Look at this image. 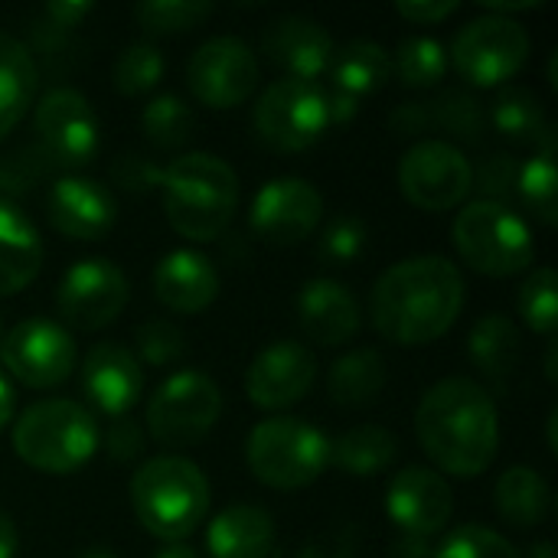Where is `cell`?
Instances as JSON below:
<instances>
[{"label":"cell","instance_id":"1","mask_svg":"<svg viewBox=\"0 0 558 558\" xmlns=\"http://www.w3.org/2000/svg\"><path fill=\"white\" fill-rule=\"evenodd\" d=\"M468 284L445 255H412L379 275L369 298V317L383 340L396 347H425L441 340L461 317Z\"/></svg>","mask_w":558,"mask_h":558},{"label":"cell","instance_id":"2","mask_svg":"<svg viewBox=\"0 0 558 558\" xmlns=\"http://www.w3.org/2000/svg\"><path fill=\"white\" fill-rule=\"evenodd\" d=\"M415 435L435 471L474 481L500 451V412L487 386L451 376L435 383L415 409Z\"/></svg>","mask_w":558,"mask_h":558},{"label":"cell","instance_id":"3","mask_svg":"<svg viewBox=\"0 0 558 558\" xmlns=\"http://www.w3.org/2000/svg\"><path fill=\"white\" fill-rule=\"evenodd\" d=\"M160 193L170 229L190 242H216L239 209L235 170L206 150L173 157L163 167Z\"/></svg>","mask_w":558,"mask_h":558},{"label":"cell","instance_id":"4","mask_svg":"<svg viewBox=\"0 0 558 558\" xmlns=\"http://www.w3.org/2000/svg\"><path fill=\"white\" fill-rule=\"evenodd\" d=\"M128 494L144 533H150L163 546L190 539L206 523L213 504V487L206 474L180 454L144 461L134 471Z\"/></svg>","mask_w":558,"mask_h":558},{"label":"cell","instance_id":"5","mask_svg":"<svg viewBox=\"0 0 558 558\" xmlns=\"http://www.w3.org/2000/svg\"><path fill=\"white\" fill-rule=\"evenodd\" d=\"M98 445L101 432L95 415L72 399H43L13 422V451L39 474H78Z\"/></svg>","mask_w":558,"mask_h":558},{"label":"cell","instance_id":"6","mask_svg":"<svg viewBox=\"0 0 558 558\" xmlns=\"http://www.w3.org/2000/svg\"><path fill=\"white\" fill-rule=\"evenodd\" d=\"M245 464L271 490H304L330 468V438L304 418H265L245 441Z\"/></svg>","mask_w":558,"mask_h":558},{"label":"cell","instance_id":"7","mask_svg":"<svg viewBox=\"0 0 558 558\" xmlns=\"http://www.w3.org/2000/svg\"><path fill=\"white\" fill-rule=\"evenodd\" d=\"M451 242L461 262L487 278H517L530 271L536 258L530 222L517 209L490 199H474L454 216Z\"/></svg>","mask_w":558,"mask_h":558},{"label":"cell","instance_id":"8","mask_svg":"<svg viewBox=\"0 0 558 558\" xmlns=\"http://www.w3.org/2000/svg\"><path fill=\"white\" fill-rule=\"evenodd\" d=\"M219 415H222L219 386L199 369H180L170 373L147 399L144 422H147V435L157 445L180 451L199 445L216 428Z\"/></svg>","mask_w":558,"mask_h":558},{"label":"cell","instance_id":"9","mask_svg":"<svg viewBox=\"0 0 558 558\" xmlns=\"http://www.w3.org/2000/svg\"><path fill=\"white\" fill-rule=\"evenodd\" d=\"M530 49H533V39L520 20L484 13L458 29L448 62H454L458 75L468 85L500 88L526 65Z\"/></svg>","mask_w":558,"mask_h":558},{"label":"cell","instance_id":"10","mask_svg":"<svg viewBox=\"0 0 558 558\" xmlns=\"http://www.w3.org/2000/svg\"><path fill=\"white\" fill-rule=\"evenodd\" d=\"M252 124L258 141L271 150H307L330 131L327 92L317 82L278 78L258 95Z\"/></svg>","mask_w":558,"mask_h":558},{"label":"cell","instance_id":"11","mask_svg":"<svg viewBox=\"0 0 558 558\" xmlns=\"http://www.w3.org/2000/svg\"><path fill=\"white\" fill-rule=\"evenodd\" d=\"M36 150L52 170L85 167L101 144V128L92 101L75 88H49L33 111Z\"/></svg>","mask_w":558,"mask_h":558},{"label":"cell","instance_id":"12","mask_svg":"<svg viewBox=\"0 0 558 558\" xmlns=\"http://www.w3.org/2000/svg\"><path fill=\"white\" fill-rule=\"evenodd\" d=\"M78 363L72 333L49 317H26L10 327L0 340L3 376L16 379L26 389H56L62 386Z\"/></svg>","mask_w":558,"mask_h":558},{"label":"cell","instance_id":"13","mask_svg":"<svg viewBox=\"0 0 558 558\" xmlns=\"http://www.w3.org/2000/svg\"><path fill=\"white\" fill-rule=\"evenodd\" d=\"M399 190L422 213L461 206L474 190V167L451 141H418L399 160Z\"/></svg>","mask_w":558,"mask_h":558},{"label":"cell","instance_id":"14","mask_svg":"<svg viewBox=\"0 0 558 558\" xmlns=\"http://www.w3.org/2000/svg\"><path fill=\"white\" fill-rule=\"evenodd\" d=\"M262 69L252 46L239 36H213L186 62V88L206 108L229 111L252 98Z\"/></svg>","mask_w":558,"mask_h":558},{"label":"cell","instance_id":"15","mask_svg":"<svg viewBox=\"0 0 558 558\" xmlns=\"http://www.w3.org/2000/svg\"><path fill=\"white\" fill-rule=\"evenodd\" d=\"M128 298H131L128 278L114 262L82 258L62 275L56 288V311L69 327L95 333L121 317Z\"/></svg>","mask_w":558,"mask_h":558},{"label":"cell","instance_id":"16","mask_svg":"<svg viewBox=\"0 0 558 558\" xmlns=\"http://www.w3.org/2000/svg\"><path fill=\"white\" fill-rule=\"evenodd\" d=\"M324 222V193L304 177H278L268 180L248 209L252 235L265 245H298L311 239Z\"/></svg>","mask_w":558,"mask_h":558},{"label":"cell","instance_id":"17","mask_svg":"<svg viewBox=\"0 0 558 558\" xmlns=\"http://www.w3.org/2000/svg\"><path fill=\"white\" fill-rule=\"evenodd\" d=\"M317 383V356L294 340L265 347L245 373V396L262 412H284L311 396Z\"/></svg>","mask_w":558,"mask_h":558},{"label":"cell","instance_id":"18","mask_svg":"<svg viewBox=\"0 0 558 558\" xmlns=\"http://www.w3.org/2000/svg\"><path fill=\"white\" fill-rule=\"evenodd\" d=\"M386 513L409 539L432 543L451 523L454 494L438 471L409 464L392 477L386 490Z\"/></svg>","mask_w":558,"mask_h":558},{"label":"cell","instance_id":"19","mask_svg":"<svg viewBox=\"0 0 558 558\" xmlns=\"http://www.w3.org/2000/svg\"><path fill=\"white\" fill-rule=\"evenodd\" d=\"M46 216L56 232L78 239V242H98L114 229L118 203H114V193L101 180L72 173V177H59L49 186Z\"/></svg>","mask_w":558,"mask_h":558},{"label":"cell","instance_id":"20","mask_svg":"<svg viewBox=\"0 0 558 558\" xmlns=\"http://www.w3.org/2000/svg\"><path fill=\"white\" fill-rule=\"evenodd\" d=\"M82 392L95 412L114 418L131 415L144 392V369L134 350L121 343H95L82 360Z\"/></svg>","mask_w":558,"mask_h":558},{"label":"cell","instance_id":"21","mask_svg":"<svg viewBox=\"0 0 558 558\" xmlns=\"http://www.w3.org/2000/svg\"><path fill=\"white\" fill-rule=\"evenodd\" d=\"M333 36L307 16L284 13L268 23L262 36V52L268 62H275L284 78H301V82H317L333 59Z\"/></svg>","mask_w":558,"mask_h":558},{"label":"cell","instance_id":"22","mask_svg":"<svg viewBox=\"0 0 558 558\" xmlns=\"http://www.w3.org/2000/svg\"><path fill=\"white\" fill-rule=\"evenodd\" d=\"M294 314L304 337L320 347H343L363 327L360 301L347 284L333 278H311L294 298Z\"/></svg>","mask_w":558,"mask_h":558},{"label":"cell","instance_id":"23","mask_svg":"<svg viewBox=\"0 0 558 558\" xmlns=\"http://www.w3.org/2000/svg\"><path fill=\"white\" fill-rule=\"evenodd\" d=\"M154 298L173 314H203L219 298V271L196 248H173L154 268Z\"/></svg>","mask_w":558,"mask_h":558},{"label":"cell","instance_id":"24","mask_svg":"<svg viewBox=\"0 0 558 558\" xmlns=\"http://www.w3.org/2000/svg\"><path fill=\"white\" fill-rule=\"evenodd\" d=\"M278 539L275 517L255 504H232L209 520V558H271Z\"/></svg>","mask_w":558,"mask_h":558},{"label":"cell","instance_id":"25","mask_svg":"<svg viewBox=\"0 0 558 558\" xmlns=\"http://www.w3.org/2000/svg\"><path fill=\"white\" fill-rule=\"evenodd\" d=\"M39 265L43 239L33 219L10 196H0V298L29 288L39 275Z\"/></svg>","mask_w":558,"mask_h":558},{"label":"cell","instance_id":"26","mask_svg":"<svg viewBox=\"0 0 558 558\" xmlns=\"http://www.w3.org/2000/svg\"><path fill=\"white\" fill-rule=\"evenodd\" d=\"M468 356L474 363V369L494 386V389H507L510 379L520 369V356H523V340H520V327L507 317V314H484L468 340Z\"/></svg>","mask_w":558,"mask_h":558},{"label":"cell","instance_id":"27","mask_svg":"<svg viewBox=\"0 0 558 558\" xmlns=\"http://www.w3.org/2000/svg\"><path fill=\"white\" fill-rule=\"evenodd\" d=\"M39 88V65L33 49L0 29V141L29 114Z\"/></svg>","mask_w":558,"mask_h":558},{"label":"cell","instance_id":"28","mask_svg":"<svg viewBox=\"0 0 558 558\" xmlns=\"http://www.w3.org/2000/svg\"><path fill=\"white\" fill-rule=\"evenodd\" d=\"M494 507L504 523L517 530H536L549 520L553 490L543 474H536L526 464H513L500 474L494 487Z\"/></svg>","mask_w":558,"mask_h":558},{"label":"cell","instance_id":"29","mask_svg":"<svg viewBox=\"0 0 558 558\" xmlns=\"http://www.w3.org/2000/svg\"><path fill=\"white\" fill-rule=\"evenodd\" d=\"M327 72L333 75V92H343L360 101L363 95L379 92L392 78V59L386 46L373 39H350L333 49Z\"/></svg>","mask_w":558,"mask_h":558},{"label":"cell","instance_id":"30","mask_svg":"<svg viewBox=\"0 0 558 558\" xmlns=\"http://www.w3.org/2000/svg\"><path fill=\"white\" fill-rule=\"evenodd\" d=\"M327 389H330V399L340 409H366V405H373L386 389V360H383V353L369 350V347L343 353L327 373Z\"/></svg>","mask_w":558,"mask_h":558},{"label":"cell","instance_id":"31","mask_svg":"<svg viewBox=\"0 0 558 558\" xmlns=\"http://www.w3.org/2000/svg\"><path fill=\"white\" fill-rule=\"evenodd\" d=\"M399 458V441L379 425H356L330 441V464L350 477H376Z\"/></svg>","mask_w":558,"mask_h":558},{"label":"cell","instance_id":"32","mask_svg":"<svg viewBox=\"0 0 558 558\" xmlns=\"http://www.w3.org/2000/svg\"><path fill=\"white\" fill-rule=\"evenodd\" d=\"M490 121L504 137H510L517 144L539 147L546 141H556V128L549 124L539 95L523 85L500 88V95L494 98V108H490Z\"/></svg>","mask_w":558,"mask_h":558},{"label":"cell","instance_id":"33","mask_svg":"<svg viewBox=\"0 0 558 558\" xmlns=\"http://www.w3.org/2000/svg\"><path fill=\"white\" fill-rule=\"evenodd\" d=\"M517 193L526 203V209L543 222H558V170H556V141H546L536 147V154L520 163Z\"/></svg>","mask_w":558,"mask_h":558},{"label":"cell","instance_id":"34","mask_svg":"<svg viewBox=\"0 0 558 558\" xmlns=\"http://www.w3.org/2000/svg\"><path fill=\"white\" fill-rule=\"evenodd\" d=\"M392 59V75L405 85V88H432L448 75V52L438 39L432 36H409L396 46Z\"/></svg>","mask_w":558,"mask_h":558},{"label":"cell","instance_id":"35","mask_svg":"<svg viewBox=\"0 0 558 558\" xmlns=\"http://www.w3.org/2000/svg\"><path fill=\"white\" fill-rule=\"evenodd\" d=\"M141 128H144V137H147L154 147H160V150H177V147H183V144L193 137L196 118H193V108H190L180 95L163 92V95H154V98L144 105Z\"/></svg>","mask_w":558,"mask_h":558},{"label":"cell","instance_id":"36","mask_svg":"<svg viewBox=\"0 0 558 558\" xmlns=\"http://www.w3.org/2000/svg\"><path fill=\"white\" fill-rule=\"evenodd\" d=\"M517 311H520V320L553 340L558 327V278L553 268H536L523 284H520V294H517Z\"/></svg>","mask_w":558,"mask_h":558},{"label":"cell","instance_id":"37","mask_svg":"<svg viewBox=\"0 0 558 558\" xmlns=\"http://www.w3.org/2000/svg\"><path fill=\"white\" fill-rule=\"evenodd\" d=\"M213 16V3L206 0H147L134 7V20L150 36H177L203 26Z\"/></svg>","mask_w":558,"mask_h":558},{"label":"cell","instance_id":"38","mask_svg":"<svg viewBox=\"0 0 558 558\" xmlns=\"http://www.w3.org/2000/svg\"><path fill=\"white\" fill-rule=\"evenodd\" d=\"M163 65V52L154 43H128L111 65V85L128 98L144 95L160 82Z\"/></svg>","mask_w":558,"mask_h":558},{"label":"cell","instance_id":"39","mask_svg":"<svg viewBox=\"0 0 558 558\" xmlns=\"http://www.w3.org/2000/svg\"><path fill=\"white\" fill-rule=\"evenodd\" d=\"M432 558H523L520 549L500 536L497 530H487V526H477V523H468V526H458L454 533H448L441 539V546L432 553Z\"/></svg>","mask_w":558,"mask_h":558},{"label":"cell","instance_id":"40","mask_svg":"<svg viewBox=\"0 0 558 558\" xmlns=\"http://www.w3.org/2000/svg\"><path fill=\"white\" fill-rule=\"evenodd\" d=\"M428 105V118H432V128H441L454 137H464V141H477L481 131H484V111L477 105V98H471L468 92H445L438 95L435 101H425Z\"/></svg>","mask_w":558,"mask_h":558},{"label":"cell","instance_id":"41","mask_svg":"<svg viewBox=\"0 0 558 558\" xmlns=\"http://www.w3.org/2000/svg\"><path fill=\"white\" fill-rule=\"evenodd\" d=\"M137 340V363H147V366H173L186 356V337L177 324L163 320V317H154V320H144L134 333Z\"/></svg>","mask_w":558,"mask_h":558},{"label":"cell","instance_id":"42","mask_svg":"<svg viewBox=\"0 0 558 558\" xmlns=\"http://www.w3.org/2000/svg\"><path fill=\"white\" fill-rule=\"evenodd\" d=\"M366 248V226L360 216H337L324 226L317 252L327 265H353Z\"/></svg>","mask_w":558,"mask_h":558},{"label":"cell","instance_id":"43","mask_svg":"<svg viewBox=\"0 0 558 558\" xmlns=\"http://www.w3.org/2000/svg\"><path fill=\"white\" fill-rule=\"evenodd\" d=\"M517 177H520V163L510 154H494L474 173V186L484 193V199L510 206V199L517 196Z\"/></svg>","mask_w":558,"mask_h":558},{"label":"cell","instance_id":"44","mask_svg":"<svg viewBox=\"0 0 558 558\" xmlns=\"http://www.w3.org/2000/svg\"><path fill=\"white\" fill-rule=\"evenodd\" d=\"M111 180H114V186H121L128 193H154L163 183V167L141 154L124 150L111 163Z\"/></svg>","mask_w":558,"mask_h":558},{"label":"cell","instance_id":"45","mask_svg":"<svg viewBox=\"0 0 558 558\" xmlns=\"http://www.w3.org/2000/svg\"><path fill=\"white\" fill-rule=\"evenodd\" d=\"M52 167L43 160V154L36 147L33 150H16L10 157H0V196L26 190L29 183H36Z\"/></svg>","mask_w":558,"mask_h":558},{"label":"cell","instance_id":"46","mask_svg":"<svg viewBox=\"0 0 558 558\" xmlns=\"http://www.w3.org/2000/svg\"><path fill=\"white\" fill-rule=\"evenodd\" d=\"M98 448H105V454H108L111 461L131 464V461H137V458L144 454L147 435H144V428H141L131 415H124V418H114V422H111V428L105 432V438H101Z\"/></svg>","mask_w":558,"mask_h":558},{"label":"cell","instance_id":"47","mask_svg":"<svg viewBox=\"0 0 558 558\" xmlns=\"http://www.w3.org/2000/svg\"><path fill=\"white\" fill-rule=\"evenodd\" d=\"M396 13L415 26H438L458 13V0H402L396 3Z\"/></svg>","mask_w":558,"mask_h":558},{"label":"cell","instance_id":"48","mask_svg":"<svg viewBox=\"0 0 558 558\" xmlns=\"http://www.w3.org/2000/svg\"><path fill=\"white\" fill-rule=\"evenodd\" d=\"M428 128H432V118H428L425 101H405L389 114V131L396 137H415V134H425Z\"/></svg>","mask_w":558,"mask_h":558},{"label":"cell","instance_id":"49","mask_svg":"<svg viewBox=\"0 0 558 558\" xmlns=\"http://www.w3.org/2000/svg\"><path fill=\"white\" fill-rule=\"evenodd\" d=\"M92 13V3H72V0H56L46 7V26L65 33V29H75L85 16Z\"/></svg>","mask_w":558,"mask_h":558},{"label":"cell","instance_id":"50","mask_svg":"<svg viewBox=\"0 0 558 558\" xmlns=\"http://www.w3.org/2000/svg\"><path fill=\"white\" fill-rule=\"evenodd\" d=\"M327 111H330V128L333 124H347V121L356 118L360 101L350 98V95H343V92H333V95H327Z\"/></svg>","mask_w":558,"mask_h":558},{"label":"cell","instance_id":"51","mask_svg":"<svg viewBox=\"0 0 558 558\" xmlns=\"http://www.w3.org/2000/svg\"><path fill=\"white\" fill-rule=\"evenodd\" d=\"M347 549H350V543H343V539H314L294 558H347L350 556Z\"/></svg>","mask_w":558,"mask_h":558},{"label":"cell","instance_id":"52","mask_svg":"<svg viewBox=\"0 0 558 558\" xmlns=\"http://www.w3.org/2000/svg\"><path fill=\"white\" fill-rule=\"evenodd\" d=\"M13 412H16V392H13V383H10V379L3 376V369H0V435L10 428Z\"/></svg>","mask_w":558,"mask_h":558},{"label":"cell","instance_id":"53","mask_svg":"<svg viewBox=\"0 0 558 558\" xmlns=\"http://www.w3.org/2000/svg\"><path fill=\"white\" fill-rule=\"evenodd\" d=\"M16 546H20V533L10 513L0 510V558H16Z\"/></svg>","mask_w":558,"mask_h":558},{"label":"cell","instance_id":"54","mask_svg":"<svg viewBox=\"0 0 558 558\" xmlns=\"http://www.w3.org/2000/svg\"><path fill=\"white\" fill-rule=\"evenodd\" d=\"M389 558H432V546L425 539H402L392 546V556Z\"/></svg>","mask_w":558,"mask_h":558},{"label":"cell","instance_id":"55","mask_svg":"<svg viewBox=\"0 0 558 558\" xmlns=\"http://www.w3.org/2000/svg\"><path fill=\"white\" fill-rule=\"evenodd\" d=\"M484 7H487L490 13L510 16V13H517V10H533V7H539V0H484Z\"/></svg>","mask_w":558,"mask_h":558},{"label":"cell","instance_id":"56","mask_svg":"<svg viewBox=\"0 0 558 558\" xmlns=\"http://www.w3.org/2000/svg\"><path fill=\"white\" fill-rule=\"evenodd\" d=\"M154 558H199V553L193 546H186V543H170V546H163Z\"/></svg>","mask_w":558,"mask_h":558},{"label":"cell","instance_id":"57","mask_svg":"<svg viewBox=\"0 0 558 558\" xmlns=\"http://www.w3.org/2000/svg\"><path fill=\"white\" fill-rule=\"evenodd\" d=\"M530 558H558V553L549 539H543V543H536V546L530 549Z\"/></svg>","mask_w":558,"mask_h":558},{"label":"cell","instance_id":"58","mask_svg":"<svg viewBox=\"0 0 558 558\" xmlns=\"http://www.w3.org/2000/svg\"><path fill=\"white\" fill-rule=\"evenodd\" d=\"M546 376H549V383H556V347H549V356H546Z\"/></svg>","mask_w":558,"mask_h":558},{"label":"cell","instance_id":"59","mask_svg":"<svg viewBox=\"0 0 558 558\" xmlns=\"http://www.w3.org/2000/svg\"><path fill=\"white\" fill-rule=\"evenodd\" d=\"M82 558H118L114 553H108V549H88Z\"/></svg>","mask_w":558,"mask_h":558},{"label":"cell","instance_id":"60","mask_svg":"<svg viewBox=\"0 0 558 558\" xmlns=\"http://www.w3.org/2000/svg\"><path fill=\"white\" fill-rule=\"evenodd\" d=\"M0 340H3V324H0Z\"/></svg>","mask_w":558,"mask_h":558}]
</instances>
